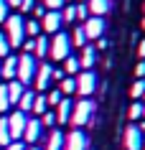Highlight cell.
<instances>
[{
  "label": "cell",
  "mask_w": 145,
  "mask_h": 150,
  "mask_svg": "<svg viewBox=\"0 0 145 150\" xmlns=\"http://www.w3.org/2000/svg\"><path fill=\"white\" fill-rule=\"evenodd\" d=\"M143 150H145V145H143Z\"/></svg>",
  "instance_id": "obj_52"
},
{
  "label": "cell",
  "mask_w": 145,
  "mask_h": 150,
  "mask_svg": "<svg viewBox=\"0 0 145 150\" xmlns=\"http://www.w3.org/2000/svg\"><path fill=\"white\" fill-rule=\"evenodd\" d=\"M140 99H143V104H145V92H143V97H140Z\"/></svg>",
  "instance_id": "obj_47"
},
{
  "label": "cell",
  "mask_w": 145,
  "mask_h": 150,
  "mask_svg": "<svg viewBox=\"0 0 145 150\" xmlns=\"http://www.w3.org/2000/svg\"><path fill=\"white\" fill-rule=\"evenodd\" d=\"M5 87H8V97H10V104H18V99H21V94L25 92V87H23V84H21L18 79H13L10 84H5Z\"/></svg>",
  "instance_id": "obj_19"
},
{
  "label": "cell",
  "mask_w": 145,
  "mask_h": 150,
  "mask_svg": "<svg viewBox=\"0 0 145 150\" xmlns=\"http://www.w3.org/2000/svg\"><path fill=\"white\" fill-rule=\"evenodd\" d=\"M76 18H79L81 23L89 18V8H87V3H79V5H76Z\"/></svg>",
  "instance_id": "obj_35"
},
{
  "label": "cell",
  "mask_w": 145,
  "mask_h": 150,
  "mask_svg": "<svg viewBox=\"0 0 145 150\" xmlns=\"http://www.w3.org/2000/svg\"><path fill=\"white\" fill-rule=\"evenodd\" d=\"M71 110H74V102L69 97H64L61 102L56 104V125H69V120H71Z\"/></svg>",
  "instance_id": "obj_13"
},
{
  "label": "cell",
  "mask_w": 145,
  "mask_h": 150,
  "mask_svg": "<svg viewBox=\"0 0 145 150\" xmlns=\"http://www.w3.org/2000/svg\"><path fill=\"white\" fill-rule=\"evenodd\" d=\"M5 56H10V41L5 33H0V59H5Z\"/></svg>",
  "instance_id": "obj_31"
},
{
  "label": "cell",
  "mask_w": 145,
  "mask_h": 150,
  "mask_svg": "<svg viewBox=\"0 0 145 150\" xmlns=\"http://www.w3.org/2000/svg\"><path fill=\"white\" fill-rule=\"evenodd\" d=\"M64 76H66L64 69H54V71H51V81H61Z\"/></svg>",
  "instance_id": "obj_41"
},
{
  "label": "cell",
  "mask_w": 145,
  "mask_h": 150,
  "mask_svg": "<svg viewBox=\"0 0 145 150\" xmlns=\"http://www.w3.org/2000/svg\"><path fill=\"white\" fill-rule=\"evenodd\" d=\"M97 89V74L92 69H81L79 74H76V92L81 94V99L89 94H94Z\"/></svg>",
  "instance_id": "obj_5"
},
{
  "label": "cell",
  "mask_w": 145,
  "mask_h": 150,
  "mask_svg": "<svg viewBox=\"0 0 145 150\" xmlns=\"http://www.w3.org/2000/svg\"><path fill=\"white\" fill-rule=\"evenodd\" d=\"M64 5H66L64 0H43V8L46 10H61Z\"/></svg>",
  "instance_id": "obj_34"
},
{
  "label": "cell",
  "mask_w": 145,
  "mask_h": 150,
  "mask_svg": "<svg viewBox=\"0 0 145 150\" xmlns=\"http://www.w3.org/2000/svg\"><path fill=\"white\" fill-rule=\"evenodd\" d=\"M41 132H43L41 120H38V117H28V122H25V130H23V140L28 142V145H33V142H38Z\"/></svg>",
  "instance_id": "obj_12"
},
{
  "label": "cell",
  "mask_w": 145,
  "mask_h": 150,
  "mask_svg": "<svg viewBox=\"0 0 145 150\" xmlns=\"http://www.w3.org/2000/svg\"><path fill=\"white\" fill-rule=\"evenodd\" d=\"M81 28H84V36H87V41H92V38H102V33H105V18L89 16L87 21L81 23Z\"/></svg>",
  "instance_id": "obj_10"
},
{
  "label": "cell",
  "mask_w": 145,
  "mask_h": 150,
  "mask_svg": "<svg viewBox=\"0 0 145 150\" xmlns=\"http://www.w3.org/2000/svg\"><path fill=\"white\" fill-rule=\"evenodd\" d=\"M143 10H145V3H143Z\"/></svg>",
  "instance_id": "obj_51"
},
{
  "label": "cell",
  "mask_w": 145,
  "mask_h": 150,
  "mask_svg": "<svg viewBox=\"0 0 145 150\" xmlns=\"http://www.w3.org/2000/svg\"><path fill=\"white\" fill-rule=\"evenodd\" d=\"M137 56H140V59H145V38L140 41V46H137Z\"/></svg>",
  "instance_id": "obj_43"
},
{
  "label": "cell",
  "mask_w": 145,
  "mask_h": 150,
  "mask_svg": "<svg viewBox=\"0 0 145 150\" xmlns=\"http://www.w3.org/2000/svg\"><path fill=\"white\" fill-rule=\"evenodd\" d=\"M41 125H43V127H54V125H56V115L46 110L43 115H41Z\"/></svg>",
  "instance_id": "obj_33"
},
{
  "label": "cell",
  "mask_w": 145,
  "mask_h": 150,
  "mask_svg": "<svg viewBox=\"0 0 145 150\" xmlns=\"http://www.w3.org/2000/svg\"><path fill=\"white\" fill-rule=\"evenodd\" d=\"M5 3H8V5H13V8H18V5H21L23 0H5Z\"/></svg>",
  "instance_id": "obj_44"
},
{
  "label": "cell",
  "mask_w": 145,
  "mask_h": 150,
  "mask_svg": "<svg viewBox=\"0 0 145 150\" xmlns=\"http://www.w3.org/2000/svg\"><path fill=\"white\" fill-rule=\"evenodd\" d=\"M43 145H46L43 150H64V132L54 127V130L48 132V137H46V142H43Z\"/></svg>",
  "instance_id": "obj_15"
},
{
  "label": "cell",
  "mask_w": 145,
  "mask_h": 150,
  "mask_svg": "<svg viewBox=\"0 0 145 150\" xmlns=\"http://www.w3.org/2000/svg\"><path fill=\"white\" fill-rule=\"evenodd\" d=\"M5 36L10 41V48H21L25 41V21L23 16H8L5 21Z\"/></svg>",
  "instance_id": "obj_2"
},
{
  "label": "cell",
  "mask_w": 145,
  "mask_h": 150,
  "mask_svg": "<svg viewBox=\"0 0 145 150\" xmlns=\"http://www.w3.org/2000/svg\"><path fill=\"white\" fill-rule=\"evenodd\" d=\"M48 56L54 61H64L66 56H71V36L64 31L54 33V38L48 41Z\"/></svg>",
  "instance_id": "obj_1"
},
{
  "label": "cell",
  "mask_w": 145,
  "mask_h": 150,
  "mask_svg": "<svg viewBox=\"0 0 145 150\" xmlns=\"http://www.w3.org/2000/svg\"><path fill=\"white\" fill-rule=\"evenodd\" d=\"M10 127H8V117H3L0 120V145H3V148H8L10 145Z\"/></svg>",
  "instance_id": "obj_24"
},
{
  "label": "cell",
  "mask_w": 145,
  "mask_h": 150,
  "mask_svg": "<svg viewBox=\"0 0 145 150\" xmlns=\"http://www.w3.org/2000/svg\"><path fill=\"white\" fill-rule=\"evenodd\" d=\"M87 148H89V137L84 130L74 127L71 132L64 135V150H87Z\"/></svg>",
  "instance_id": "obj_6"
},
{
  "label": "cell",
  "mask_w": 145,
  "mask_h": 150,
  "mask_svg": "<svg viewBox=\"0 0 145 150\" xmlns=\"http://www.w3.org/2000/svg\"><path fill=\"white\" fill-rule=\"evenodd\" d=\"M8 8H10L8 3H5V0H0V23H5V21H8V16H10Z\"/></svg>",
  "instance_id": "obj_38"
},
{
  "label": "cell",
  "mask_w": 145,
  "mask_h": 150,
  "mask_svg": "<svg viewBox=\"0 0 145 150\" xmlns=\"http://www.w3.org/2000/svg\"><path fill=\"white\" fill-rule=\"evenodd\" d=\"M33 5H36V0H23V3H21L18 8H21V13H31V10H33Z\"/></svg>",
  "instance_id": "obj_39"
},
{
  "label": "cell",
  "mask_w": 145,
  "mask_h": 150,
  "mask_svg": "<svg viewBox=\"0 0 145 150\" xmlns=\"http://www.w3.org/2000/svg\"><path fill=\"white\" fill-rule=\"evenodd\" d=\"M31 13H33V18H36V21H41V18L46 16V8H43V3H36Z\"/></svg>",
  "instance_id": "obj_36"
},
{
  "label": "cell",
  "mask_w": 145,
  "mask_h": 150,
  "mask_svg": "<svg viewBox=\"0 0 145 150\" xmlns=\"http://www.w3.org/2000/svg\"><path fill=\"white\" fill-rule=\"evenodd\" d=\"M140 25H143V31H145V18H143V23H140Z\"/></svg>",
  "instance_id": "obj_48"
},
{
  "label": "cell",
  "mask_w": 145,
  "mask_h": 150,
  "mask_svg": "<svg viewBox=\"0 0 145 150\" xmlns=\"http://www.w3.org/2000/svg\"><path fill=\"white\" fill-rule=\"evenodd\" d=\"M33 56H36V59H46L48 56V38H46V33L36 36V51H33Z\"/></svg>",
  "instance_id": "obj_20"
},
{
  "label": "cell",
  "mask_w": 145,
  "mask_h": 150,
  "mask_svg": "<svg viewBox=\"0 0 145 150\" xmlns=\"http://www.w3.org/2000/svg\"><path fill=\"white\" fill-rule=\"evenodd\" d=\"M41 21H36V18H28L25 21V38H36V36H41Z\"/></svg>",
  "instance_id": "obj_23"
},
{
  "label": "cell",
  "mask_w": 145,
  "mask_h": 150,
  "mask_svg": "<svg viewBox=\"0 0 145 150\" xmlns=\"http://www.w3.org/2000/svg\"><path fill=\"white\" fill-rule=\"evenodd\" d=\"M10 107H13V104H10V97H8V87H5V84H0V112L5 115Z\"/></svg>",
  "instance_id": "obj_27"
},
{
  "label": "cell",
  "mask_w": 145,
  "mask_h": 150,
  "mask_svg": "<svg viewBox=\"0 0 145 150\" xmlns=\"http://www.w3.org/2000/svg\"><path fill=\"white\" fill-rule=\"evenodd\" d=\"M87 8H89V16L105 18L107 13H110V0H89Z\"/></svg>",
  "instance_id": "obj_16"
},
{
  "label": "cell",
  "mask_w": 145,
  "mask_h": 150,
  "mask_svg": "<svg viewBox=\"0 0 145 150\" xmlns=\"http://www.w3.org/2000/svg\"><path fill=\"white\" fill-rule=\"evenodd\" d=\"M61 99H64V94H61L59 89H54V92H48V94H46V102H48V107H56V104L61 102Z\"/></svg>",
  "instance_id": "obj_32"
},
{
  "label": "cell",
  "mask_w": 145,
  "mask_h": 150,
  "mask_svg": "<svg viewBox=\"0 0 145 150\" xmlns=\"http://www.w3.org/2000/svg\"><path fill=\"white\" fill-rule=\"evenodd\" d=\"M5 150H25V148H23V142H21V140H13Z\"/></svg>",
  "instance_id": "obj_42"
},
{
  "label": "cell",
  "mask_w": 145,
  "mask_h": 150,
  "mask_svg": "<svg viewBox=\"0 0 145 150\" xmlns=\"http://www.w3.org/2000/svg\"><path fill=\"white\" fill-rule=\"evenodd\" d=\"M137 127H140V132H145V120H140V122H137Z\"/></svg>",
  "instance_id": "obj_45"
},
{
  "label": "cell",
  "mask_w": 145,
  "mask_h": 150,
  "mask_svg": "<svg viewBox=\"0 0 145 150\" xmlns=\"http://www.w3.org/2000/svg\"><path fill=\"white\" fill-rule=\"evenodd\" d=\"M79 3H89V0H79Z\"/></svg>",
  "instance_id": "obj_50"
},
{
  "label": "cell",
  "mask_w": 145,
  "mask_h": 150,
  "mask_svg": "<svg viewBox=\"0 0 145 150\" xmlns=\"http://www.w3.org/2000/svg\"><path fill=\"white\" fill-rule=\"evenodd\" d=\"M61 23H64L61 21V10H46V16L41 18V31L54 36V33L61 31Z\"/></svg>",
  "instance_id": "obj_9"
},
{
  "label": "cell",
  "mask_w": 145,
  "mask_h": 150,
  "mask_svg": "<svg viewBox=\"0 0 145 150\" xmlns=\"http://www.w3.org/2000/svg\"><path fill=\"white\" fill-rule=\"evenodd\" d=\"M81 66H79V56H66L64 59V74L66 76H74V74H79Z\"/></svg>",
  "instance_id": "obj_21"
},
{
  "label": "cell",
  "mask_w": 145,
  "mask_h": 150,
  "mask_svg": "<svg viewBox=\"0 0 145 150\" xmlns=\"http://www.w3.org/2000/svg\"><path fill=\"white\" fill-rule=\"evenodd\" d=\"M25 122H28V115L21 110H16L13 115L8 117V127H10V140H21L23 137V130H25Z\"/></svg>",
  "instance_id": "obj_7"
},
{
  "label": "cell",
  "mask_w": 145,
  "mask_h": 150,
  "mask_svg": "<svg viewBox=\"0 0 145 150\" xmlns=\"http://www.w3.org/2000/svg\"><path fill=\"white\" fill-rule=\"evenodd\" d=\"M97 64V51H94V46H84L81 48V56H79V66L81 69H92V66H94Z\"/></svg>",
  "instance_id": "obj_17"
},
{
  "label": "cell",
  "mask_w": 145,
  "mask_h": 150,
  "mask_svg": "<svg viewBox=\"0 0 145 150\" xmlns=\"http://www.w3.org/2000/svg\"><path fill=\"white\" fill-rule=\"evenodd\" d=\"M21 48H23V54H33L36 51V38H25Z\"/></svg>",
  "instance_id": "obj_37"
},
{
  "label": "cell",
  "mask_w": 145,
  "mask_h": 150,
  "mask_svg": "<svg viewBox=\"0 0 145 150\" xmlns=\"http://www.w3.org/2000/svg\"><path fill=\"white\" fill-rule=\"evenodd\" d=\"M61 21H64V23H74V21H76V5H66V8L61 10Z\"/></svg>",
  "instance_id": "obj_28"
},
{
  "label": "cell",
  "mask_w": 145,
  "mask_h": 150,
  "mask_svg": "<svg viewBox=\"0 0 145 150\" xmlns=\"http://www.w3.org/2000/svg\"><path fill=\"white\" fill-rule=\"evenodd\" d=\"M33 99H36V92H31V89H25L23 94H21V99H18V110L21 112H31L33 110Z\"/></svg>",
  "instance_id": "obj_18"
},
{
  "label": "cell",
  "mask_w": 145,
  "mask_h": 150,
  "mask_svg": "<svg viewBox=\"0 0 145 150\" xmlns=\"http://www.w3.org/2000/svg\"><path fill=\"white\" fill-rule=\"evenodd\" d=\"M59 92H61V94H74V92H76V76H64V79L59 81Z\"/></svg>",
  "instance_id": "obj_22"
},
{
  "label": "cell",
  "mask_w": 145,
  "mask_h": 150,
  "mask_svg": "<svg viewBox=\"0 0 145 150\" xmlns=\"http://www.w3.org/2000/svg\"><path fill=\"white\" fill-rule=\"evenodd\" d=\"M143 92H145V79H135V84H132V89H130V94H132V99H140L143 97Z\"/></svg>",
  "instance_id": "obj_29"
},
{
  "label": "cell",
  "mask_w": 145,
  "mask_h": 150,
  "mask_svg": "<svg viewBox=\"0 0 145 150\" xmlns=\"http://www.w3.org/2000/svg\"><path fill=\"white\" fill-rule=\"evenodd\" d=\"M36 69H38V64H36V56L33 54H21L18 56V74L16 79L21 81V84H31L33 76H36Z\"/></svg>",
  "instance_id": "obj_3"
},
{
  "label": "cell",
  "mask_w": 145,
  "mask_h": 150,
  "mask_svg": "<svg viewBox=\"0 0 145 150\" xmlns=\"http://www.w3.org/2000/svg\"><path fill=\"white\" fill-rule=\"evenodd\" d=\"M125 150H143L145 140H143V132H140V127L137 125H130L125 127Z\"/></svg>",
  "instance_id": "obj_11"
},
{
  "label": "cell",
  "mask_w": 145,
  "mask_h": 150,
  "mask_svg": "<svg viewBox=\"0 0 145 150\" xmlns=\"http://www.w3.org/2000/svg\"><path fill=\"white\" fill-rule=\"evenodd\" d=\"M25 150H41V148H36V145H28V148H25Z\"/></svg>",
  "instance_id": "obj_46"
},
{
  "label": "cell",
  "mask_w": 145,
  "mask_h": 150,
  "mask_svg": "<svg viewBox=\"0 0 145 150\" xmlns=\"http://www.w3.org/2000/svg\"><path fill=\"white\" fill-rule=\"evenodd\" d=\"M130 120L132 122H137V120H143V102H132V107H130Z\"/></svg>",
  "instance_id": "obj_30"
},
{
  "label": "cell",
  "mask_w": 145,
  "mask_h": 150,
  "mask_svg": "<svg viewBox=\"0 0 145 150\" xmlns=\"http://www.w3.org/2000/svg\"><path fill=\"white\" fill-rule=\"evenodd\" d=\"M48 110V102H46V94H36V99H33V115H43V112Z\"/></svg>",
  "instance_id": "obj_26"
},
{
  "label": "cell",
  "mask_w": 145,
  "mask_h": 150,
  "mask_svg": "<svg viewBox=\"0 0 145 150\" xmlns=\"http://www.w3.org/2000/svg\"><path fill=\"white\" fill-rule=\"evenodd\" d=\"M135 76H137V79H143V76H145V59H140V64L135 66Z\"/></svg>",
  "instance_id": "obj_40"
},
{
  "label": "cell",
  "mask_w": 145,
  "mask_h": 150,
  "mask_svg": "<svg viewBox=\"0 0 145 150\" xmlns=\"http://www.w3.org/2000/svg\"><path fill=\"white\" fill-rule=\"evenodd\" d=\"M92 112H94V102H89V99H79V102H74L69 125H74V127H79V130H81V125H87L89 120H92Z\"/></svg>",
  "instance_id": "obj_4"
},
{
  "label": "cell",
  "mask_w": 145,
  "mask_h": 150,
  "mask_svg": "<svg viewBox=\"0 0 145 150\" xmlns=\"http://www.w3.org/2000/svg\"><path fill=\"white\" fill-rule=\"evenodd\" d=\"M143 120H145V104H143Z\"/></svg>",
  "instance_id": "obj_49"
},
{
  "label": "cell",
  "mask_w": 145,
  "mask_h": 150,
  "mask_svg": "<svg viewBox=\"0 0 145 150\" xmlns=\"http://www.w3.org/2000/svg\"><path fill=\"white\" fill-rule=\"evenodd\" d=\"M51 71H54V66H51V64H38L36 76H33V87L38 89V94H43V92L51 87Z\"/></svg>",
  "instance_id": "obj_8"
},
{
  "label": "cell",
  "mask_w": 145,
  "mask_h": 150,
  "mask_svg": "<svg viewBox=\"0 0 145 150\" xmlns=\"http://www.w3.org/2000/svg\"><path fill=\"white\" fill-rule=\"evenodd\" d=\"M71 46H76V48H84V46H87V36H84V28H81V25L74 28V33H71Z\"/></svg>",
  "instance_id": "obj_25"
},
{
  "label": "cell",
  "mask_w": 145,
  "mask_h": 150,
  "mask_svg": "<svg viewBox=\"0 0 145 150\" xmlns=\"http://www.w3.org/2000/svg\"><path fill=\"white\" fill-rule=\"evenodd\" d=\"M18 74V56H5L3 64H0V76H5V79H16Z\"/></svg>",
  "instance_id": "obj_14"
}]
</instances>
